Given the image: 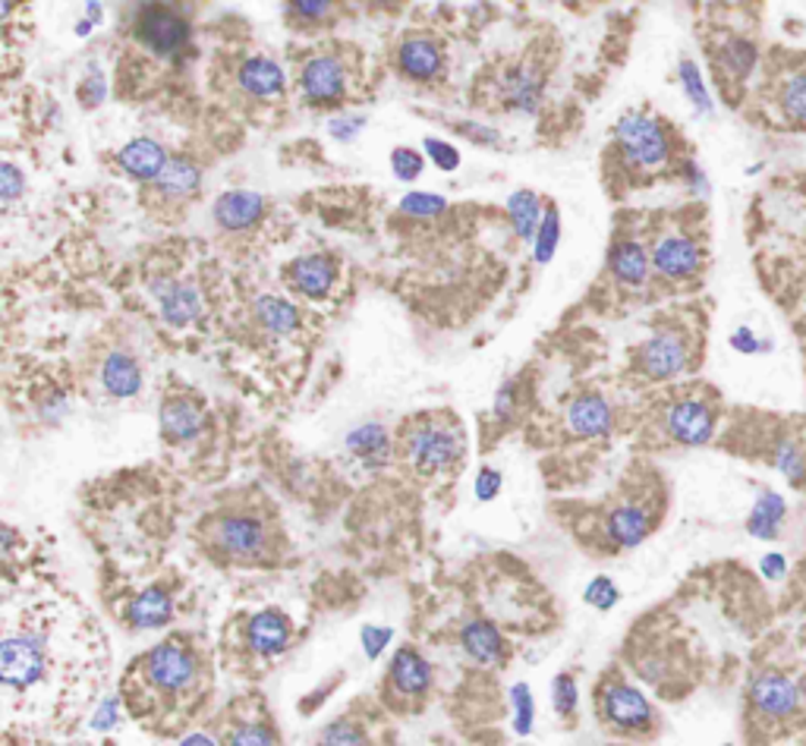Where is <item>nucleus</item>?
Segmentation results:
<instances>
[{
	"mask_svg": "<svg viewBox=\"0 0 806 746\" xmlns=\"http://www.w3.org/2000/svg\"><path fill=\"white\" fill-rule=\"evenodd\" d=\"M400 454L426 479L458 473L466 457V435L460 419L451 413L413 417L407 425H400Z\"/></svg>",
	"mask_w": 806,
	"mask_h": 746,
	"instance_id": "20e7f679",
	"label": "nucleus"
},
{
	"mask_svg": "<svg viewBox=\"0 0 806 746\" xmlns=\"http://www.w3.org/2000/svg\"><path fill=\"white\" fill-rule=\"evenodd\" d=\"M168 154L164 149L152 142V139H136L130 142L123 152H120V164H123V171H130L132 176H139V180H158V176L164 174V167H168Z\"/></svg>",
	"mask_w": 806,
	"mask_h": 746,
	"instance_id": "a878e982",
	"label": "nucleus"
},
{
	"mask_svg": "<svg viewBox=\"0 0 806 746\" xmlns=\"http://www.w3.org/2000/svg\"><path fill=\"white\" fill-rule=\"evenodd\" d=\"M429 152H438L436 161L441 167H458V154L451 152L448 145H441V142H429Z\"/></svg>",
	"mask_w": 806,
	"mask_h": 746,
	"instance_id": "8fccbe9b",
	"label": "nucleus"
},
{
	"mask_svg": "<svg viewBox=\"0 0 806 746\" xmlns=\"http://www.w3.org/2000/svg\"><path fill=\"white\" fill-rule=\"evenodd\" d=\"M583 598H587V605H592L595 612H611L621 602V590L614 586V580H609V576H595L587 586Z\"/></svg>",
	"mask_w": 806,
	"mask_h": 746,
	"instance_id": "79ce46f5",
	"label": "nucleus"
},
{
	"mask_svg": "<svg viewBox=\"0 0 806 746\" xmlns=\"http://www.w3.org/2000/svg\"><path fill=\"white\" fill-rule=\"evenodd\" d=\"M161 306H164L168 322L176 325V328H183V325H190L196 318L202 303H198V293L193 286L174 284L171 290H161Z\"/></svg>",
	"mask_w": 806,
	"mask_h": 746,
	"instance_id": "72a5a7b5",
	"label": "nucleus"
},
{
	"mask_svg": "<svg viewBox=\"0 0 806 746\" xmlns=\"http://www.w3.org/2000/svg\"><path fill=\"white\" fill-rule=\"evenodd\" d=\"M196 180H198V171L190 164V161H168V167H164V174L158 176L154 183L168 193V196H186L190 190H196Z\"/></svg>",
	"mask_w": 806,
	"mask_h": 746,
	"instance_id": "c9c22d12",
	"label": "nucleus"
},
{
	"mask_svg": "<svg viewBox=\"0 0 806 746\" xmlns=\"http://www.w3.org/2000/svg\"><path fill=\"white\" fill-rule=\"evenodd\" d=\"M787 520V501L785 495H778L775 488H763L756 495V501L750 507L746 517V532L760 542H775L782 536Z\"/></svg>",
	"mask_w": 806,
	"mask_h": 746,
	"instance_id": "6ab92c4d",
	"label": "nucleus"
},
{
	"mask_svg": "<svg viewBox=\"0 0 806 746\" xmlns=\"http://www.w3.org/2000/svg\"><path fill=\"white\" fill-rule=\"evenodd\" d=\"M511 705H514V727H517V734H529L533 731V718H536L533 690L526 683H514L511 686Z\"/></svg>",
	"mask_w": 806,
	"mask_h": 746,
	"instance_id": "58836bf2",
	"label": "nucleus"
},
{
	"mask_svg": "<svg viewBox=\"0 0 806 746\" xmlns=\"http://www.w3.org/2000/svg\"><path fill=\"white\" fill-rule=\"evenodd\" d=\"M394 64H397L400 76H407L413 83H429V79H436L438 73H441L444 54H441L436 39H429V35H407L404 42L397 44Z\"/></svg>",
	"mask_w": 806,
	"mask_h": 746,
	"instance_id": "dca6fc26",
	"label": "nucleus"
},
{
	"mask_svg": "<svg viewBox=\"0 0 806 746\" xmlns=\"http://www.w3.org/2000/svg\"><path fill=\"white\" fill-rule=\"evenodd\" d=\"M388 690L404 700H422L432 690V664L413 646L397 649L388 664Z\"/></svg>",
	"mask_w": 806,
	"mask_h": 746,
	"instance_id": "2eb2a0df",
	"label": "nucleus"
},
{
	"mask_svg": "<svg viewBox=\"0 0 806 746\" xmlns=\"http://www.w3.org/2000/svg\"><path fill=\"white\" fill-rule=\"evenodd\" d=\"M778 110L791 127L806 130V66L791 69L778 86Z\"/></svg>",
	"mask_w": 806,
	"mask_h": 746,
	"instance_id": "cd10ccee",
	"label": "nucleus"
},
{
	"mask_svg": "<svg viewBox=\"0 0 806 746\" xmlns=\"http://www.w3.org/2000/svg\"><path fill=\"white\" fill-rule=\"evenodd\" d=\"M300 91L312 108H334L347 95V66L337 54H312L300 69Z\"/></svg>",
	"mask_w": 806,
	"mask_h": 746,
	"instance_id": "9b49d317",
	"label": "nucleus"
},
{
	"mask_svg": "<svg viewBox=\"0 0 806 746\" xmlns=\"http://www.w3.org/2000/svg\"><path fill=\"white\" fill-rule=\"evenodd\" d=\"M551 705L561 718H573L577 715V705H580V686L570 674H558L551 681Z\"/></svg>",
	"mask_w": 806,
	"mask_h": 746,
	"instance_id": "4c0bfd02",
	"label": "nucleus"
},
{
	"mask_svg": "<svg viewBox=\"0 0 806 746\" xmlns=\"http://www.w3.org/2000/svg\"><path fill=\"white\" fill-rule=\"evenodd\" d=\"M800 686H804V700H806V678H804V681H800Z\"/></svg>",
	"mask_w": 806,
	"mask_h": 746,
	"instance_id": "864d4df0",
	"label": "nucleus"
},
{
	"mask_svg": "<svg viewBox=\"0 0 806 746\" xmlns=\"http://www.w3.org/2000/svg\"><path fill=\"white\" fill-rule=\"evenodd\" d=\"M460 649L476 664H498L504 659V637L492 620H470L460 630Z\"/></svg>",
	"mask_w": 806,
	"mask_h": 746,
	"instance_id": "5701e85b",
	"label": "nucleus"
},
{
	"mask_svg": "<svg viewBox=\"0 0 806 746\" xmlns=\"http://www.w3.org/2000/svg\"><path fill=\"white\" fill-rule=\"evenodd\" d=\"M721 746H734V744H721Z\"/></svg>",
	"mask_w": 806,
	"mask_h": 746,
	"instance_id": "5fc2aeb1",
	"label": "nucleus"
},
{
	"mask_svg": "<svg viewBox=\"0 0 806 746\" xmlns=\"http://www.w3.org/2000/svg\"><path fill=\"white\" fill-rule=\"evenodd\" d=\"M419 171H422V158L413 149H397L394 152V174L400 180H416Z\"/></svg>",
	"mask_w": 806,
	"mask_h": 746,
	"instance_id": "de8ad7c7",
	"label": "nucleus"
},
{
	"mask_svg": "<svg viewBox=\"0 0 806 746\" xmlns=\"http://www.w3.org/2000/svg\"><path fill=\"white\" fill-rule=\"evenodd\" d=\"M334 274H337V264L327 256H305V259H297L287 268V281L312 300L327 296V290L334 284Z\"/></svg>",
	"mask_w": 806,
	"mask_h": 746,
	"instance_id": "4be33fe9",
	"label": "nucleus"
},
{
	"mask_svg": "<svg viewBox=\"0 0 806 746\" xmlns=\"http://www.w3.org/2000/svg\"><path fill=\"white\" fill-rule=\"evenodd\" d=\"M101 378H105V388L114 397H132L139 391V385H142V372H139L136 359L127 356V353H110L105 359Z\"/></svg>",
	"mask_w": 806,
	"mask_h": 746,
	"instance_id": "c85d7f7f",
	"label": "nucleus"
},
{
	"mask_svg": "<svg viewBox=\"0 0 806 746\" xmlns=\"http://www.w3.org/2000/svg\"><path fill=\"white\" fill-rule=\"evenodd\" d=\"M511 218L517 224L520 237H533L536 234V224H539V205H536V196L529 193H520V196L511 198Z\"/></svg>",
	"mask_w": 806,
	"mask_h": 746,
	"instance_id": "a19ab883",
	"label": "nucleus"
},
{
	"mask_svg": "<svg viewBox=\"0 0 806 746\" xmlns=\"http://www.w3.org/2000/svg\"><path fill=\"white\" fill-rule=\"evenodd\" d=\"M293 642V624L278 608H262L243 620V646L252 659H278Z\"/></svg>",
	"mask_w": 806,
	"mask_h": 746,
	"instance_id": "f8f14e48",
	"label": "nucleus"
},
{
	"mask_svg": "<svg viewBox=\"0 0 806 746\" xmlns=\"http://www.w3.org/2000/svg\"><path fill=\"white\" fill-rule=\"evenodd\" d=\"M731 347L738 353H743V356H756V353L769 350V340L756 337V331L753 328H738L731 334Z\"/></svg>",
	"mask_w": 806,
	"mask_h": 746,
	"instance_id": "49530a36",
	"label": "nucleus"
},
{
	"mask_svg": "<svg viewBox=\"0 0 806 746\" xmlns=\"http://www.w3.org/2000/svg\"><path fill=\"white\" fill-rule=\"evenodd\" d=\"M680 86L687 91V98L694 101V108L699 113H709L712 110V98H709V88H706V79L699 73V66L694 61H684L680 64Z\"/></svg>",
	"mask_w": 806,
	"mask_h": 746,
	"instance_id": "e433bc0d",
	"label": "nucleus"
},
{
	"mask_svg": "<svg viewBox=\"0 0 806 746\" xmlns=\"http://www.w3.org/2000/svg\"><path fill=\"white\" fill-rule=\"evenodd\" d=\"M123 25L158 57H174L190 42V20L176 0H130L123 7Z\"/></svg>",
	"mask_w": 806,
	"mask_h": 746,
	"instance_id": "39448f33",
	"label": "nucleus"
},
{
	"mask_svg": "<svg viewBox=\"0 0 806 746\" xmlns=\"http://www.w3.org/2000/svg\"><path fill=\"white\" fill-rule=\"evenodd\" d=\"M237 83L240 88L249 95V98H259V101H268V98H281L283 95V73L281 66L268 57H252L240 66L237 73Z\"/></svg>",
	"mask_w": 806,
	"mask_h": 746,
	"instance_id": "b1692460",
	"label": "nucleus"
},
{
	"mask_svg": "<svg viewBox=\"0 0 806 746\" xmlns=\"http://www.w3.org/2000/svg\"><path fill=\"white\" fill-rule=\"evenodd\" d=\"M567 425H570V432L580 435V439H602V435H609L611 425H614L609 400L599 394L577 397V400L567 407Z\"/></svg>",
	"mask_w": 806,
	"mask_h": 746,
	"instance_id": "a211bd4d",
	"label": "nucleus"
},
{
	"mask_svg": "<svg viewBox=\"0 0 806 746\" xmlns=\"http://www.w3.org/2000/svg\"><path fill=\"white\" fill-rule=\"evenodd\" d=\"M746 700H750V709L765 722H791L806 705L800 681H794L778 668L756 671L746 686Z\"/></svg>",
	"mask_w": 806,
	"mask_h": 746,
	"instance_id": "1a4fd4ad",
	"label": "nucleus"
},
{
	"mask_svg": "<svg viewBox=\"0 0 806 746\" xmlns=\"http://www.w3.org/2000/svg\"><path fill=\"white\" fill-rule=\"evenodd\" d=\"M756 61H760V51L750 39H728L721 44L719 64L731 79H746L756 69Z\"/></svg>",
	"mask_w": 806,
	"mask_h": 746,
	"instance_id": "473e14b6",
	"label": "nucleus"
},
{
	"mask_svg": "<svg viewBox=\"0 0 806 746\" xmlns=\"http://www.w3.org/2000/svg\"><path fill=\"white\" fill-rule=\"evenodd\" d=\"M127 624L132 630H158V627H168L171 617H174V595L161 586L152 590H142L139 595H132L130 605H127Z\"/></svg>",
	"mask_w": 806,
	"mask_h": 746,
	"instance_id": "f3484780",
	"label": "nucleus"
},
{
	"mask_svg": "<svg viewBox=\"0 0 806 746\" xmlns=\"http://www.w3.org/2000/svg\"><path fill=\"white\" fill-rule=\"evenodd\" d=\"M108 668V637L76 595L54 583H7L0 686L10 725H79L98 703Z\"/></svg>",
	"mask_w": 806,
	"mask_h": 746,
	"instance_id": "f257e3e1",
	"label": "nucleus"
},
{
	"mask_svg": "<svg viewBox=\"0 0 806 746\" xmlns=\"http://www.w3.org/2000/svg\"><path fill=\"white\" fill-rule=\"evenodd\" d=\"M609 268L614 281L627 286H643L649 281V271H653V252H646V246H640L636 240L614 242Z\"/></svg>",
	"mask_w": 806,
	"mask_h": 746,
	"instance_id": "412c9836",
	"label": "nucleus"
},
{
	"mask_svg": "<svg viewBox=\"0 0 806 746\" xmlns=\"http://www.w3.org/2000/svg\"><path fill=\"white\" fill-rule=\"evenodd\" d=\"M212 690L208 652L196 637L164 639L142 652L123 674L120 700L136 722L171 734L196 715Z\"/></svg>",
	"mask_w": 806,
	"mask_h": 746,
	"instance_id": "f03ea898",
	"label": "nucleus"
},
{
	"mask_svg": "<svg viewBox=\"0 0 806 746\" xmlns=\"http://www.w3.org/2000/svg\"><path fill=\"white\" fill-rule=\"evenodd\" d=\"M120 705H123L120 696H101L95 703V712H92V731H98V734L114 731L117 722H120Z\"/></svg>",
	"mask_w": 806,
	"mask_h": 746,
	"instance_id": "37998d69",
	"label": "nucleus"
},
{
	"mask_svg": "<svg viewBox=\"0 0 806 746\" xmlns=\"http://www.w3.org/2000/svg\"><path fill=\"white\" fill-rule=\"evenodd\" d=\"M347 444L350 451L363 463H369V466H381V463L391 457V441H388L381 425H363V429H356L347 439Z\"/></svg>",
	"mask_w": 806,
	"mask_h": 746,
	"instance_id": "c756f323",
	"label": "nucleus"
},
{
	"mask_svg": "<svg viewBox=\"0 0 806 746\" xmlns=\"http://www.w3.org/2000/svg\"><path fill=\"white\" fill-rule=\"evenodd\" d=\"M690 363H694V347L687 331L680 328H658L633 353L636 372L649 381H675L690 369Z\"/></svg>",
	"mask_w": 806,
	"mask_h": 746,
	"instance_id": "0eeeda50",
	"label": "nucleus"
},
{
	"mask_svg": "<svg viewBox=\"0 0 806 746\" xmlns=\"http://www.w3.org/2000/svg\"><path fill=\"white\" fill-rule=\"evenodd\" d=\"M180 746H221L212 734H205V731H193V734H186Z\"/></svg>",
	"mask_w": 806,
	"mask_h": 746,
	"instance_id": "3c124183",
	"label": "nucleus"
},
{
	"mask_svg": "<svg viewBox=\"0 0 806 746\" xmlns=\"http://www.w3.org/2000/svg\"><path fill=\"white\" fill-rule=\"evenodd\" d=\"M772 466L785 476L794 488L806 485V451L797 439H778L772 447Z\"/></svg>",
	"mask_w": 806,
	"mask_h": 746,
	"instance_id": "7c9ffc66",
	"label": "nucleus"
},
{
	"mask_svg": "<svg viewBox=\"0 0 806 746\" xmlns=\"http://www.w3.org/2000/svg\"><path fill=\"white\" fill-rule=\"evenodd\" d=\"M662 432L680 447H706L719 432V413H716L712 400H706V397H675L662 410Z\"/></svg>",
	"mask_w": 806,
	"mask_h": 746,
	"instance_id": "6e6552de",
	"label": "nucleus"
},
{
	"mask_svg": "<svg viewBox=\"0 0 806 746\" xmlns=\"http://www.w3.org/2000/svg\"><path fill=\"white\" fill-rule=\"evenodd\" d=\"M595 712H599L602 725L611 727L614 734H624V737H646L658 725V715H655L649 696L640 686L621 681V678H611L599 686Z\"/></svg>",
	"mask_w": 806,
	"mask_h": 746,
	"instance_id": "423d86ee",
	"label": "nucleus"
},
{
	"mask_svg": "<svg viewBox=\"0 0 806 746\" xmlns=\"http://www.w3.org/2000/svg\"><path fill=\"white\" fill-rule=\"evenodd\" d=\"M221 746H278V737L271 725L265 718H234L224 737H221Z\"/></svg>",
	"mask_w": 806,
	"mask_h": 746,
	"instance_id": "2f4dec72",
	"label": "nucleus"
},
{
	"mask_svg": "<svg viewBox=\"0 0 806 746\" xmlns=\"http://www.w3.org/2000/svg\"><path fill=\"white\" fill-rule=\"evenodd\" d=\"M262 218V198L252 193H227L215 205V220L224 230H246Z\"/></svg>",
	"mask_w": 806,
	"mask_h": 746,
	"instance_id": "393cba45",
	"label": "nucleus"
},
{
	"mask_svg": "<svg viewBox=\"0 0 806 746\" xmlns=\"http://www.w3.org/2000/svg\"><path fill=\"white\" fill-rule=\"evenodd\" d=\"M202 539L208 551H215L224 561L234 564H259L271 554L275 545V523L265 513V507L252 501L227 505L205 517L202 523Z\"/></svg>",
	"mask_w": 806,
	"mask_h": 746,
	"instance_id": "7ed1b4c3",
	"label": "nucleus"
},
{
	"mask_svg": "<svg viewBox=\"0 0 806 746\" xmlns=\"http://www.w3.org/2000/svg\"><path fill=\"white\" fill-rule=\"evenodd\" d=\"M256 318L265 331L271 334H290V331L300 325V315L297 309L290 306L287 300H278V296H262L256 303Z\"/></svg>",
	"mask_w": 806,
	"mask_h": 746,
	"instance_id": "f704fd0d",
	"label": "nucleus"
},
{
	"mask_svg": "<svg viewBox=\"0 0 806 746\" xmlns=\"http://www.w3.org/2000/svg\"><path fill=\"white\" fill-rule=\"evenodd\" d=\"M356 3H363V7H372V10H397L404 0H356Z\"/></svg>",
	"mask_w": 806,
	"mask_h": 746,
	"instance_id": "603ef678",
	"label": "nucleus"
},
{
	"mask_svg": "<svg viewBox=\"0 0 806 746\" xmlns=\"http://www.w3.org/2000/svg\"><path fill=\"white\" fill-rule=\"evenodd\" d=\"M319 746H369V740H366L363 727L353 725L347 718H341V722H334V725H327L322 731Z\"/></svg>",
	"mask_w": 806,
	"mask_h": 746,
	"instance_id": "ea45409f",
	"label": "nucleus"
},
{
	"mask_svg": "<svg viewBox=\"0 0 806 746\" xmlns=\"http://www.w3.org/2000/svg\"><path fill=\"white\" fill-rule=\"evenodd\" d=\"M791 571V564H787V558L782 551H765L763 558H760V576L769 580V583H782Z\"/></svg>",
	"mask_w": 806,
	"mask_h": 746,
	"instance_id": "c03bdc74",
	"label": "nucleus"
},
{
	"mask_svg": "<svg viewBox=\"0 0 806 746\" xmlns=\"http://www.w3.org/2000/svg\"><path fill=\"white\" fill-rule=\"evenodd\" d=\"M614 136H617V145H621L624 158L643 171H658L671 158V139H668L665 127L649 113H627L614 127Z\"/></svg>",
	"mask_w": 806,
	"mask_h": 746,
	"instance_id": "9d476101",
	"label": "nucleus"
},
{
	"mask_svg": "<svg viewBox=\"0 0 806 746\" xmlns=\"http://www.w3.org/2000/svg\"><path fill=\"white\" fill-rule=\"evenodd\" d=\"M498 488H502V473H495L492 466H485L480 473V479H476V495H480L482 501H492L498 495Z\"/></svg>",
	"mask_w": 806,
	"mask_h": 746,
	"instance_id": "09e8293b",
	"label": "nucleus"
},
{
	"mask_svg": "<svg viewBox=\"0 0 806 746\" xmlns=\"http://www.w3.org/2000/svg\"><path fill=\"white\" fill-rule=\"evenodd\" d=\"M344 3L341 0H287V20L297 29L305 32H319L341 20Z\"/></svg>",
	"mask_w": 806,
	"mask_h": 746,
	"instance_id": "bb28decb",
	"label": "nucleus"
},
{
	"mask_svg": "<svg viewBox=\"0 0 806 746\" xmlns=\"http://www.w3.org/2000/svg\"><path fill=\"white\" fill-rule=\"evenodd\" d=\"M205 425V413H202V403L193 397H168L164 407H161V429L171 441H193L198 439Z\"/></svg>",
	"mask_w": 806,
	"mask_h": 746,
	"instance_id": "aec40b11",
	"label": "nucleus"
},
{
	"mask_svg": "<svg viewBox=\"0 0 806 746\" xmlns=\"http://www.w3.org/2000/svg\"><path fill=\"white\" fill-rule=\"evenodd\" d=\"M655 529L653 507L643 501H621L605 513V539L611 549H636Z\"/></svg>",
	"mask_w": 806,
	"mask_h": 746,
	"instance_id": "4468645a",
	"label": "nucleus"
},
{
	"mask_svg": "<svg viewBox=\"0 0 806 746\" xmlns=\"http://www.w3.org/2000/svg\"><path fill=\"white\" fill-rule=\"evenodd\" d=\"M394 630L391 627H363V649H366V656L369 659H378L381 652H385V646L391 642Z\"/></svg>",
	"mask_w": 806,
	"mask_h": 746,
	"instance_id": "a18cd8bd",
	"label": "nucleus"
},
{
	"mask_svg": "<svg viewBox=\"0 0 806 746\" xmlns=\"http://www.w3.org/2000/svg\"><path fill=\"white\" fill-rule=\"evenodd\" d=\"M653 268L668 281H690L702 268V249L687 234H662L653 246Z\"/></svg>",
	"mask_w": 806,
	"mask_h": 746,
	"instance_id": "ddd939ff",
	"label": "nucleus"
}]
</instances>
